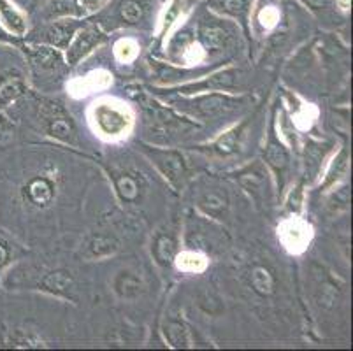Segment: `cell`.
Here are the masks:
<instances>
[{
	"label": "cell",
	"mask_w": 353,
	"mask_h": 351,
	"mask_svg": "<svg viewBox=\"0 0 353 351\" xmlns=\"http://www.w3.org/2000/svg\"><path fill=\"white\" fill-rule=\"evenodd\" d=\"M201 208L211 214L214 218H223L229 211V197H227L225 192H221V190H210L201 197L199 201Z\"/></svg>",
	"instance_id": "4"
},
{
	"label": "cell",
	"mask_w": 353,
	"mask_h": 351,
	"mask_svg": "<svg viewBox=\"0 0 353 351\" xmlns=\"http://www.w3.org/2000/svg\"><path fill=\"white\" fill-rule=\"evenodd\" d=\"M239 132L241 128H234V130H229L227 134H223L220 139L214 144V150L220 154H230L236 151L237 141H239Z\"/></svg>",
	"instance_id": "20"
},
{
	"label": "cell",
	"mask_w": 353,
	"mask_h": 351,
	"mask_svg": "<svg viewBox=\"0 0 353 351\" xmlns=\"http://www.w3.org/2000/svg\"><path fill=\"white\" fill-rule=\"evenodd\" d=\"M105 0H83V4L86 6V8H90V9H97V8H101L102 4H104Z\"/></svg>",
	"instance_id": "28"
},
{
	"label": "cell",
	"mask_w": 353,
	"mask_h": 351,
	"mask_svg": "<svg viewBox=\"0 0 353 351\" xmlns=\"http://www.w3.org/2000/svg\"><path fill=\"white\" fill-rule=\"evenodd\" d=\"M117 250H118V241L114 239V237L99 234V236H94L88 243H86L83 255H85L86 259H104V257L113 255Z\"/></svg>",
	"instance_id": "6"
},
{
	"label": "cell",
	"mask_w": 353,
	"mask_h": 351,
	"mask_svg": "<svg viewBox=\"0 0 353 351\" xmlns=\"http://www.w3.org/2000/svg\"><path fill=\"white\" fill-rule=\"evenodd\" d=\"M57 62H59L57 54L51 53V51H48V50L39 51V53H37V57H35V63L41 67H53Z\"/></svg>",
	"instance_id": "23"
},
{
	"label": "cell",
	"mask_w": 353,
	"mask_h": 351,
	"mask_svg": "<svg viewBox=\"0 0 353 351\" xmlns=\"http://www.w3.org/2000/svg\"><path fill=\"white\" fill-rule=\"evenodd\" d=\"M101 41L102 34L97 28H88V30L83 32V34L76 39V43L72 44V48L69 50V54H67L70 66H76V63H78L85 54H88L90 51L94 50Z\"/></svg>",
	"instance_id": "1"
},
{
	"label": "cell",
	"mask_w": 353,
	"mask_h": 351,
	"mask_svg": "<svg viewBox=\"0 0 353 351\" xmlns=\"http://www.w3.org/2000/svg\"><path fill=\"white\" fill-rule=\"evenodd\" d=\"M165 337L167 341L172 344L174 348H188L190 346V339H188V332L185 325L181 321L169 320L165 323Z\"/></svg>",
	"instance_id": "14"
},
{
	"label": "cell",
	"mask_w": 353,
	"mask_h": 351,
	"mask_svg": "<svg viewBox=\"0 0 353 351\" xmlns=\"http://www.w3.org/2000/svg\"><path fill=\"white\" fill-rule=\"evenodd\" d=\"M9 260H11V248H9L8 243L0 239V269L8 265Z\"/></svg>",
	"instance_id": "26"
},
{
	"label": "cell",
	"mask_w": 353,
	"mask_h": 351,
	"mask_svg": "<svg viewBox=\"0 0 353 351\" xmlns=\"http://www.w3.org/2000/svg\"><path fill=\"white\" fill-rule=\"evenodd\" d=\"M265 160L269 166L276 170H283L288 166V153L280 143H269L268 150H265Z\"/></svg>",
	"instance_id": "16"
},
{
	"label": "cell",
	"mask_w": 353,
	"mask_h": 351,
	"mask_svg": "<svg viewBox=\"0 0 353 351\" xmlns=\"http://www.w3.org/2000/svg\"><path fill=\"white\" fill-rule=\"evenodd\" d=\"M9 130V123H8V120H6L4 116L0 114V137H2V135L6 134V132Z\"/></svg>",
	"instance_id": "29"
},
{
	"label": "cell",
	"mask_w": 353,
	"mask_h": 351,
	"mask_svg": "<svg viewBox=\"0 0 353 351\" xmlns=\"http://www.w3.org/2000/svg\"><path fill=\"white\" fill-rule=\"evenodd\" d=\"M346 167V153H341V157H339L338 160H336V163L332 166V169H330V174H329V179H327V185H330V183L334 181V179L339 178V174L345 170Z\"/></svg>",
	"instance_id": "25"
},
{
	"label": "cell",
	"mask_w": 353,
	"mask_h": 351,
	"mask_svg": "<svg viewBox=\"0 0 353 351\" xmlns=\"http://www.w3.org/2000/svg\"><path fill=\"white\" fill-rule=\"evenodd\" d=\"M225 104H230V101L223 99V97H204L201 101L197 102V111L202 112V114H214V112L221 111V109L225 108Z\"/></svg>",
	"instance_id": "21"
},
{
	"label": "cell",
	"mask_w": 353,
	"mask_h": 351,
	"mask_svg": "<svg viewBox=\"0 0 353 351\" xmlns=\"http://www.w3.org/2000/svg\"><path fill=\"white\" fill-rule=\"evenodd\" d=\"M246 6V0H221V9L230 14H239Z\"/></svg>",
	"instance_id": "24"
},
{
	"label": "cell",
	"mask_w": 353,
	"mask_h": 351,
	"mask_svg": "<svg viewBox=\"0 0 353 351\" xmlns=\"http://www.w3.org/2000/svg\"><path fill=\"white\" fill-rule=\"evenodd\" d=\"M97 120L102 130L108 132V134H118V132H121L125 127H127V120H125L120 112L114 111V109H108V108L99 109Z\"/></svg>",
	"instance_id": "11"
},
{
	"label": "cell",
	"mask_w": 353,
	"mask_h": 351,
	"mask_svg": "<svg viewBox=\"0 0 353 351\" xmlns=\"http://www.w3.org/2000/svg\"><path fill=\"white\" fill-rule=\"evenodd\" d=\"M25 195L28 201L37 208H44L50 204L54 197V186L46 178H34L25 188Z\"/></svg>",
	"instance_id": "3"
},
{
	"label": "cell",
	"mask_w": 353,
	"mask_h": 351,
	"mask_svg": "<svg viewBox=\"0 0 353 351\" xmlns=\"http://www.w3.org/2000/svg\"><path fill=\"white\" fill-rule=\"evenodd\" d=\"M114 290L117 294L123 299H136L139 297L144 292V283L143 279L139 278L134 272H128V270H123L114 279Z\"/></svg>",
	"instance_id": "5"
},
{
	"label": "cell",
	"mask_w": 353,
	"mask_h": 351,
	"mask_svg": "<svg viewBox=\"0 0 353 351\" xmlns=\"http://www.w3.org/2000/svg\"><path fill=\"white\" fill-rule=\"evenodd\" d=\"M41 288L50 292V294L69 297L74 288V279L69 270L57 269L53 272H50V274L44 276V279L41 281Z\"/></svg>",
	"instance_id": "2"
},
{
	"label": "cell",
	"mask_w": 353,
	"mask_h": 351,
	"mask_svg": "<svg viewBox=\"0 0 353 351\" xmlns=\"http://www.w3.org/2000/svg\"><path fill=\"white\" fill-rule=\"evenodd\" d=\"M234 81H236V70H223V72L214 74L210 77L206 83H202L201 88H210V90H223V88H232Z\"/></svg>",
	"instance_id": "19"
},
{
	"label": "cell",
	"mask_w": 353,
	"mask_h": 351,
	"mask_svg": "<svg viewBox=\"0 0 353 351\" xmlns=\"http://www.w3.org/2000/svg\"><path fill=\"white\" fill-rule=\"evenodd\" d=\"M201 37L204 46L210 48V50H220L227 43V34L220 27H204L201 32Z\"/></svg>",
	"instance_id": "17"
},
{
	"label": "cell",
	"mask_w": 353,
	"mask_h": 351,
	"mask_svg": "<svg viewBox=\"0 0 353 351\" xmlns=\"http://www.w3.org/2000/svg\"><path fill=\"white\" fill-rule=\"evenodd\" d=\"M311 9H323L329 0H304Z\"/></svg>",
	"instance_id": "27"
},
{
	"label": "cell",
	"mask_w": 353,
	"mask_h": 351,
	"mask_svg": "<svg viewBox=\"0 0 353 351\" xmlns=\"http://www.w3.org/2000/svg\"><path fill=\"white\" fill-rule=\"evenodd\" d=\"M25 92V83L20 76L16 74H6L0 77V104H9V102L20 99Z\"/></svg>",
	"instance_id": "9"
},
{
	"label": "cell",
	"mask_w": 353,
	"mask_h": 351,
	"mask_svg": "<svg viewBox=\"0 0 353 351\" xmlns=\"http://www.w3.org/2000/svg\"><path fill=\"white\" fill-rule=\"evenodd\" d=\"M157 159H159L160 169L163 170V174L169 176V179L172 181H179L185 176V169H183V160L179 154L176 153H157Z\"/></svg>",
	"instance_id": "12"
},
{
	"label": "cell",
	"mask_w": 353,
	"mask_h": 351,
	"mask_svg": "<svg viewBox=\"0 0 353 351\" xmlns=\"http://www.w3.org/2000/svg\"><path fill=\"white\" fill-rule=\"evenodd\" d=\"M120 16L123 18V21H127V23L136 25L143 19L144 9L137 0H121Z\"/></svg>",
	"instance_id": "18"
},
{
	"label": "cell",
	"mask_w": 353,
	"mask_h": 351,
	"mask_svg": "<svg viewBox=\"0 0 353 351\" xmlns=\"http://www.w3.org/2000/svg\"><path fill=\"white\" fill-rule=\"evenodd\" d=\"M250 285L253 292L259 294L260 297H269L274 294V276L271 270L264 265H255L250 272Z\"/></svg>",
	"instance_id": "7"
},
{
	"label": "cell",
	"mask_w": 353,
	"mask_h": 351,
	"mask_svg": "<svg viewBox=\"0 0 353 351\" xmlns=\"http://www.w3.org/2000/svg\"><path fill=\"white\" fill-rule=\"evenodd\" d=\"M0 18L8 25L9 30L14 32V34L21 35L25 32L23 18H21L20 12L8 4V0H0Z\"/></svg>",
	"instance_id": "15"
},
{
	"label": "cell",
	"mask_w": 353,
	"mask_h": 351,
	"mask_svg": "<svg viewBox=\"0 0 353 351\" xmlns=\"http://www.w3.org/2000/svg\"><path fill=\"white\" fill-rule=\"evenodd\" d=\"M114 185H117V192L120 195L121 201L125 202H136L141 195V186L134 176L130 174H123V176H118L114 179Z\"/></svg>",
	"instance_id": "13"
},
{
	"label": "cell",
	"mask_w": 353,
	"mask_h": 351,
	"mask_svg": "<svg viewBox=\"0 0 353 351\" xmlns=\"http://www.w3.org/2000/svg\"><path fill=\"white\" fill-rule=\"evenodd\" d=\"M48 134L54 139H60L63 143H74L76 141V127L72 120L67 116H54L48 123Z\"/></svg>",
	"instance_id": "10"
},
{
	"label": "cell",
	"mask_w": 353,
	"mask_h": 351,
	"mask_svg": "<svg viewBox=\"0 0 353 351\" xmlns=\"http://www.w3.org/2000/svg\"><path fill=\"white\" fill-rule=\"evenodd\" d=\"M74 27L72 25H54L50 32H48V41L54 46H65L67 41L72 35Z\"/></svg>",
	"instance_id": "22"
},
{
	"label": "cell",
	"mask_w": 353,
	"mask_h": 351,
	"mask_svg": "<svg viewBox=\"0 0 353 351\" xmlns=\"http://www.w3.org/2000/svg\"><path fill=\"white\" fill-rule=\"evenodd\" d=\"M176 251H178V244H176L174 237L169 236V234H160L153 244V255H155L157 263L162 267L171 265L176 257Z\"/></svg>",
	"instance_id": "8"
}]
</instances>
